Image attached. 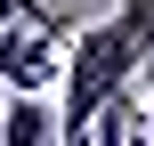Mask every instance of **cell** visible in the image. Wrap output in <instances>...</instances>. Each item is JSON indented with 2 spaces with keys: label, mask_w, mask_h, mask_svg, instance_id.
<instances>
[{
  "label": "cell",
  "mask_w": 154,
  "mask_h": 146,
  "mask_svg": "<svg viewBox=\"0 0 154 146\" xmlns=\"http://www.w3.org/2000/svg\"><path fill=\"white\" fill-rule=\"evenodd\" d=\"M146 49H154V16L138 0H122V8L97 16V24H73V41H65V106H57L65 138H89L97 114H106L122 89H138Z\"/></svg>",
  "instance_id": "obj_1"
},
{
  "label": "cell",
  "mask_w": 154,
  "mask_h": 146,
  "mask_svg": "<svg viewBox=\"0 0 154 146\" xmlns=\"http://www.w3.org/2000/svg\"><path fill=\"white\" fill-rule=\"evenodd\" d=\"M57 41H73L65 16H24V24H8V33H0V89H8V98H49V89H57Z\"/></svg>",
  "instance_id": "obj_2"
},
{
  "label": "cell",
  "mask_w": 154,
  "mask_h": 146,
  "mask_svg": "<svg viewBox=\"0 0 154 146\" xmlns=\"http://www.w3.org/2000/svg\"><path fill=\"white\" fill-rule=\"evenodd\" d=\"M0 146H65V122L49 98H8L0 106Z\"/></svg>",
  "instance_id": "obj_3"
},
{
  "label": "cell",
  "mask_w": 154,
  "mask_h": 146,
  "mask_svg": "<svg viewBox=\"0 0 154 146\" xmlns=\"http://www.w3.org/2000/svg\"><path fill=\"white\" fill-rule=\"evenodd\" d=\"M122 146H154V122H146V114L130 122V138H122Z\"/></svg>",
  "instance_id": "obj_4"
},
{
  "label": "cell",
  "mask_w": 154,
  "mask_h": 146,
  "mask_svg": "<svg viewBox=\"0 0 154 146\" xmlns=\"http://www.w3.org/2000/svg\"><path fill=\"white\" fill-rule=\"evenodd\" d=\"M146 81H154V49H146Z\"/></svg>",
  "instance_id": "obj_5"
},
{
  "label": "cell",
  "mask_w": 154,
  "mask_h": 146,
  "mask_svg": "<svg viewBox=\"0 0 154 146\" xmlns=\"http://www.w3.org/2000/svg\"><path fill=\"white\" fill-rule=\"evenodd\" d=\"M65 146H97V138H65Z\"/></svg>",
  "instance_id": "obj_6"
},
{
  "label": "cell",
  "mask_w": 154,
  "mask_h": 146,
  "mask_svg": "<svg viewBox=\"0 0 154 146\" xmlns=\"http://www.w3.org/2000/svg\"><path fill=\"white\" fill-rule=\"evenodd\" d=\"M138 8H146V16H154V0H138Z\"/></svg>",
  "instance_id": "obj_7"
},
{
  "label": "cell",
  "mask_w": 154,
  "mask_h": 146,
  "mask_svg": "<svg viewBox=\"0 0 154 146\" xmlns=\"http://www.w3.org/2000/svg\"><path fill=\"white\" fill-rule=\"evenodd\" d=\"M0 106H8V98H0Z\"/></svg>",
  "instance_id": "obj_8"
}]
</instances>
